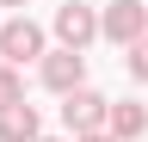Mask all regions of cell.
Here are the masks:
<instances>
[{"mask_svg": "<svg viewBox=\"0 0 148 142\" xmlns=\"http://www.w3.org/2000/svg\"><path fill=\"white\" fill-rule=\"evenodd\" d=\"M12 105H25V74L0 62V111H12Z\"/></svg>", "mask_w": 148, "mask_h": 142, "instance_id": "obj_8", "label": "cell"}, {"mask_svg": "<svg viewBox=\"0 0 148 142\" xmlns=\"http://www.w3.org/2000/svg\"><path fill=\"white\" fill-rule=\"evenodd\" d=\"M0 6H31V0H0Z\"/></svg>", "mask_w": 148, "mask_h": 142, "instance_id": "obj_11", "label": "cell"}, {"mask_svg": "<svg viewBox=\"0 0 148 142\" xmlns=\"http://www.w3.org/2000/svg\"><path fill=\"white\" fill-rule=\"evenodd\" d=\"M123 68H130V74H136V80L148 86V37H142L136 49H123Z\"/></svg>", "mask_w": 148, "mask_h": 142, "instance_id": "obj_9", "label": "cell"}, {"mask_svg": "<svg viewBox=\"0 0 148 142\" xmlns=\"http://www.w3.org/2000/svg\"><path fill=\"white\" fill-rule=\"evenodd\" d=\"M105 136H117V142H136V136H148V105H142V99L111 105V111H105Z\"/></svg>", "mask_w": 148, "mask_h": 142, "instance_id": "obj_6", "label": "cell"}, {"mask_svg": "<svg viewBox=\"0 0 148 142\" xmlns=\"http://www.w3.org/2000/svg\"><path fill=\"white\" fill-rule=\"evenodd\" d=\"M105 111H111V99L92 93V86H80V93L62 99V123H68L74 142H80V136H99V130H105Z\"/></svg>", "mask_w": 148, "mask_h": 142, "instance_id": "obj_3", "label": "cell"}, {"mask_svg": "<svg viewBox=\"0 0 148 142\" xmlns=\"http://www.w3.org/2000/svg\"><path fill=\"white\" fill-rule=\"evenodd\" d=\"M80 142H117V136H105V130H99V136H80Z\"/></svg>", "mask_w": 148, "mask_h": 142, "instance_id": "obj_10", "label": "cell"}, {"mask_svg": "<svg viewBox=\"0 0 148 142\" xmlns=\"http://www.w3.org/2000/svg\"><path fill=\"white\" fill-rule=\"evenodd\" d=\"M56 37H62V49H86L99 37V6H86V0L56 6Z\"/></svg>", "mask_w": 148, "mask_h": 142, "instance_id": "obj_5", "label": "cell"}, {"mask_svg": "<svg viewBox=\"0 0 148 142\" xmlns=\"http://www.w3.org/2000/svg\"><path fill=\"white\" fill-rule=\"evenodd\" d=\"M99 37H111L117 49H136L148 37V6L142 0H105L99 6Z\"/></svg>", "mask_w": 148, "mask_h": 142, "instance_id": "obj_1", "label": "cell"}, {"mask_svg": "<svg viewBox=\"0 0 148 142\" xmlns=\"http://www.w3.org/2000/svg\"><path fill=\"white\" fill-rule=\"evenodd\" d=\"M37 136H43L37 105H12V111H0V142H37Z\"/></svg>", "mask_w": 148, "mask_h": 142, "instance_id": "obj_7", "label": "cell"}, {"mask_svg": "<svg viewBox=\"0 0 148 142\" xmlns=\"http://www.w3.org/2000/svg\"><path fill=\"white\" fill-rule=\"evenodd\" d=\"M49 49H43V31H37V19H6L0 25V62L6 68H25V62H43Z\"/></svg>", "mask_w": 148, "mask_h": 142, "instance_id": "obj_2", "label": "cell"}, {"mask_svg": "<svg viewBox=\"0 0 148 142\" xmlns=\"http://www.w3.org/2000/svg\"><path fill=\"white\" fill-rule=\"evenodd\" d=\"M37 80H43L49 86V93H80V86H86V56H80V49H49V56L43 62H37Z\"/></svg>", "mask_w": 148, "mask_h": 142, "instance_id": "obj_4", "label": "cell"}, {"mask_svg": "<svg viewBox=\"0 0 148 142\" xmlns=\"http://www.w3.org/2000/svg\"><path fill=\"white\" fill-rule=\"evenodd\" d=\"M37 142H68V136H37Z\"/></svg>", "mask_w": 148, "mask_h": 142, "instance_id": "obj_12", "label": "cell"}]
</instances>
